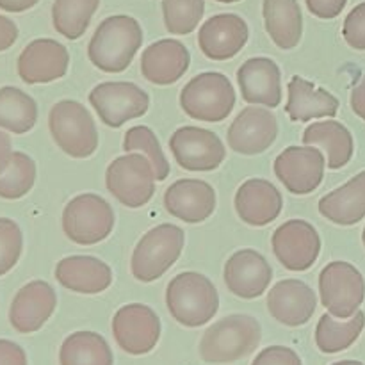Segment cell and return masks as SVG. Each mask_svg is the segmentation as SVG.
Masks as SVG:
<instances>
[{"label":"cell","instance_id":"cell-1","mask_svg":"<svg viewBox=\"0 0 365 365\" xmlns=\"http://www.w3.org/2000/svg\"><path fill=\"white\" fill-rule=\"evenodd\" d=\"M143 45V29L135 18L114 14L100 21L88 45V57L106 73H121L130 66Z\"/></svg>","mask_w":365,"mask_h":365},{"label":"cell","instance_id":"cell-2","mask_svg":"<svg viewBox=\"0 0 365 365\" xmlns=\"http://www.w3.org/2000/svg\"><path fill=\"white\" fill-rule=\"evenodd\" d=\"M262 341V327L246 314L227 316L207 328L200 341V356L209 364H232L252 355Z\"/></svg>","mask_w":365,"mask_h":365},{"label":"cell","instance_id":"cell-3","mask_svg":"<svg viewBox=\"0 0 365 365\" xmlns=\"http://www.w3.org/2000/svg\"><path fill=\"white\" fill-rule=\"evenodd\" d=\"M166 305L171 317L182 327L198 328L217 314L220 294L205 274L185 271L168 284Z\"/></svg>","mask_w":365,"mask_h":365},{"label":"cell","instance_id":"cell-4","mask_svg":"<svg viewBox=\"0 0 365 365\" xmlns=\"http://www.w3.org/2000/svg\"><path fill=\"white\" fill-rule=\"evenodd\" d=\"M180 107L189 118L205 123L227 120L235 107V89L227 75L203 71L180 91Z\"/></svg>","mask_w":365,"mask_h":365},{"label":"cell","instance_id":"cell-5","mask_svg":"<svg viewBox=\"0 0 365 365\" xmlns=\"http://www.w3.org/2000/svg\"><path fill=\"white\" fill-rule=\"evenodd\" d=\"M48 128L56 145L73 159H88L98 148L91 113L77 100H61L50 109Z\"/></svg>","mask_w":365,"mask_h":365},{"label":"cell","instance_id":"cell-6","mask_svg":"<svg viewBox=\"0 0 365 365\" xmlns=\"http://www.w3.org/2000/svg\"><path fill=\"white\" fill-rule=\"evenodd\" d=\"M185 245V234L171 223L157 225L146 232L135 246L130 260V271L143 284L155 282L173 266Z\"/></svg>","mask_w":365,"mask_h":365},{"label":"cell","instance_id":"cell-7","mask_svg":"<svg viewBox=\"0 0 365 365\" xmlns=\"http://www.w3.org/2000/svg\"><path fill=\"white\" fill-rule=\"evenodd\" d=\"M155 171L143 153H127L107 166V191L130 209L146 205L155 195Z\"/></svg>","mask_w":365,"mask_h":365},{"label":"cell","instance_id":"cell-8","mask_svg":"<svg viewBox=\"0 0 365 365\" xmlns=\"http://www.w3.org/2000/svg\"><path fill=\"white\" fill-rule=\"evenodd\" d=\"M114 220V210L107 200L93 192H84L64 207L63 230L75 245L91 246L109 237Z\"/></svg>","mask_w":365,"mask_h":365},{"label":"cell","instance_id":"cell-9","mask_svg":"<svg viewBox=\"0 0 365 365\" xmlns=\"http://www.w3.org/2000/svg\"><path fill=\"white\" fill-rule=\"evenodd\" d=\"M319 296L324 309L339 319H349L365 299V280L353 264L334 260L319 273Z\"/></svg>","mask_w":365,"mask_h":365},{"label":"cell","instance_id":"cell-10","mask_svg":"<svg viewBox=\"0 0 365 365\" xmlns=\"http://www.w3.org/2000/svg\"><path fill=\"white\" fill-rule=\"evenodd\" d=\"M89 103L107 127L120 128L128 120L145 116L150 96L134 82H102L91 89Z\"/></svg>","mask_w":365,"mask_h":365},{"label":"cell","instance_id":"cell-11","mask_svg":"<svg viewBox=\"0 0 365 365\" xmlns=\"http://www.w3.org/2000/svg\"><path fill=\"white\" fill-rule=\"evenodd\" d=\"M170 150L175 160L187 171H214L227 157L220 135L195 125L177 128L170 138Z\"/></svg>","mask_w":365,"mask_h":365},{"label":"cell","instance_id":"cell-12","mask_svg":"<svg viewBox=\"0 0 365 365\" xmlns=\"http://www.w3.org/2000/svg\"><path fill=\"white\" fill-rule=\"evenodd\" d=\"M116 344L128 355H146L160 339V319L155 310L143 303H128L113 317Z\"/></svg>","mask_w":365,"mask_h":365},{"label":"cell","instance_id":"cell-13","mask_svg":"<svg viewBox=\"0 0 365 365\" xmlns=\"http://www.w3.org/2000/svg\"><path fill=\"white\" fill-rule=\"evenodd\" d=\"M327 159L312 145L289 146L274 160V175L289 192L298 196L310 195L324 178Z\"/></svg>","mask_w":365,"mask_h":365},{"label":"cell","instance_id":"cell-14","mask_svg":"<svg viewBox=\"0 0 365 365\" xmlns=\"http://www.w3.org/2000/svg\"><path fill=\"white\" fill-rule=\"evenodd\" d=\"M273 253L289 271H307L317 262L321 253L319 232L305 220H289L274 230Z\"/></svg>","mask_w":365,"mask_h":365},{"label":"cell","instance_id":"cell-15","mask_svg":"<svg viewBox=\"0 0 365 365\" xmlns=\"http://www.w3.org/2000/svg\"><path fill=\"white\" fill-rule=\"evenodd\" d=\"M278 135L277 116L262 107H245L228 127L227 143L235 153L259 155L269 150Z\"/></svg>","mask_w":365,"mask_h":365},{"label":"cell","instance_id":"cell-16","mask_svg":"<svg viewBox=\"0 0 365 365\" xmlns=\"http://www.w3.org/2000/svg\"><path fill=\"white\" fill-rule=\"evenodd\" d=\"M227 289L241 299L262 296L273 280V267L257 250L245 248L232 253L223 271Z\"/></svg>","mask_w":365,"mask_h":365},{"label":"cell","instance_id":"cell-17","mask_svg":"<svg viewBox=\"0 0 365 365\" xmlns=\"http://www.w3.org/2000/svg\"><path fill=\"white\" fill-rule=\"evenodd\" d=\"M70 66V53L63 43L39 38L29 43L18 57V75L27 84H48L64 77Z\"/></svg>","mask_w":365,"mask_h":365},{"label":"cell","instance_id":"cell-18","mask_svg":"<svg viewBox=\"0 0 365 365\" xmlns=\"http://www.w3.org/2000/svg\"><path fill=\"white\" fill-rule=\"evenodd\" d=\"M248 38V24L234 13L210 16L198 31L200 50L212 61H227L235 57L245 48Z\"/></svg>","mask_w":365,"mask_h":365},{"label":"cell","instance_id":"cell-19","mask_svg":"<svg viewBox=\"0 0 365 365\" xmlns=\"http://www.w3.org/2000/svg\"><path fill=\"white\" fill-rule=\"evenodd\" d=\"M164 207L171 216L189 225L209 220L216 210V191L198 178H180L164 192Z\"/></svg>","mask_w":365,"mask_h":365},{"label":"cell","instance_id":"cell-20","mask_svg":"<svg viewBox=\"0 0 365 365\" xmlns=\"http://www.w3.org/2000/svg\"><path fill=\"white\" fill-rule=\"evenodd\" d=\"M57 294L43 280L29 282L16 292L9 309V323L18 334H34L52 317Z\"/></svg>","mask_w":365,"mask_h":365},{"label":"cell","instance_id":"cell-21","mask_svg":"<svg viewBox=\"0 0 365 365\" xmlns=\"http://www.w3.org/2000/svg\"><path fill=\"white\" fill-rule=\"evenodd\" d=\"M317 298L312 289L302 280H282L267 294V310L285 327H303L316 312Z\"/></svg>","mask_w":365,"mask_h":365},{"label":"cell","instance_id":"cell-22","mask_svg":"<svg viewBox=\"0 0 365 365\" xmlns=\"http://www.w3.org/2000/svg\"><path fill=\"white\" fill-rule=\"evenodd\" d=\"M241 96L248 103L274 109L282 102V71L269 57H252L237 70Z\"/></svg>","mask_w":365,"mask_h":365},{"label":"cell","instance_id":"cell-23","mask_svg":"<svg viewBox=\"0 0 365 365\" xmlns=\"http://www.w3.org/2000/svg\"><path fill=\"white\" fill-rule=\"evenodd\" d=\"M237 216L250 227H266L280 216L284 196L266 178H250L235 192Z\"/></svg>","mask_w":365,"mask_h":365},{"label":"cell","instance_id":"cell-24","mask_svg":"<svg viewBox=\"0 0 365 365\" xmlns=\"http://www.w3.org/2000/svg\"><path fill=\"white\" fill-rule=\"evenodd\" d=\"M191 64L187 46L178 39H159L141 53V73L155 86L175 84Z\"/></svg>","mask_w":365,"mask_h":365},{"label":"cell","instance_id":"cell-25","mask_svg":"<svg viewBox=\"0 0 365 365\" xmlns=\"http://www.w3.org/2000/svg\"><path fill=\"white\" fill-rule=\"evenodd\" d=\"M56 280L78 294H98L113 284V269L91 255H71L59 260Z\"/></svg>","mask_w":365,"mask_h":365},{"label":"cell","instance_id":"cell-26","mask_svg":"<svg viewBox=\"0 0 365 365\" xmlns=\"http://www.w3.org/2000/svg\"><path fill=\"white\" fill-rule=\"evenodd\" d=\"M289 100L285 113L292 121H307L314 118H334L339 110V100L327 89L316 88V84L303 77L291 78L287 84Z\"/></svg>","mask_w":365,"mask_h":365},{"label":"cell","instance_id":"cell-27","mask_svg":"<svg viewBox=\"0 0 365 365\" xmlns=\"http://www.w3.org/2000/svg\"><path fill=\"white\" fill-rule=\"evenodd\" d=\"M321 216L341 227H351L365 217V171L355 175L319 200Z\"/></svg>","mask_w":365,"mask_h":365},{"label":"cell","instance_id":"cell-28","mask_svg":"<svg viewBox=\"0 0 365 365\" xmlns=\"http://www.w3.org/2000/svg\"><path fill=\"white\" fill-rule=\"evenodd\" d=\"M305 145L319 146L328 157L330 170H341L351 160L355 152V141L351 132L341 121L327 120L309 125L303 132Z\"/></svg>","mask_w":365,"mask_h":365},{"label":"cell","instance_id":"cell-29","mask_svg":"<svg viewBox=\"0 0 365 365\" xmlns=\"http://www.w3.org/2000/svg\"><path fill=\"white\" fill-rule=\"evenodd\" d=\"M262 14L274 45L284 50L298 46L303 36V14L298 0H264Z\"/></svg>","mask_w":365,"mask_h":365},{"label":"cell","instance_id":"cell-30","mask_svg":"<svg viewBox=\"0 0 365 365\" xmlns=\"http://www.w3.org/2000/svg\"><path fill=\"white\" fill-rule=\"evenodd\" d=\"M61 365H114L106 339L96 331H75L64 339L59 351Z\"/></svg>","mask_w":365,"mask_h":365},{"label":"cell","instance_id":"cell-31","mask_svg":"<svg viewBox=\"0 0 365 365\" xmlns=\"http://www.w3.org/2000/svg\"><path fill=\"white\" fill-rule=\"evenodd\" d=\"M365 327V314L362 310L346 321H337L331 314L321 316L316 328V344L327 355H335L351 348L360 337Z\"/></svg>","mask_w":365,"mask_h":365},{"label":"cell","instance_id":"cell-32","mask_svg":"<svg viewBox=\"0 0 365 365\" xmlns=\"http://www.w3.org/2000/svg\"><path fill=\"white\" fill-rule=\"evenodd\" d=\"M38 121V103L21 89L0 88V128L13 134H27Z\"/></svg>","mask_w":365,"mask_h":365},{"label":"cell","instance_id":"cell-33","mask_svg":"<svg viewBox=\"0 0 365 365\" xmlns=\"http://www.w3.org/2000/svg\"><path fill=\"white\" fill-rule=\"evenodd\" d=\"M100 0H56L52 6L53 29L70 41H75L88 31Z\"/></svg>","mask_w":365,"mask_h":365},{"label":"cell","instance_id":"cell-34","mask_svg":"<svg viewBox=\"0 0 365 365\" xmlns=\"http://www.w3.org/2000/svg\"><path fill=\"white\" fill-rule=\"evenodd\" d=\"M36 163L24 152H14L9 166L0 175V198L20 200L34 187Z\"/></svg>","mask_w":365,"mask_h":365},{"label":"cell","instance_id":"cell-35","mask_svg":"<svg viewBox=\"0 0 365 365\" xmlns=\"http://www.w3.org/2000/svg\"><path fill=\"white\" fill-rule=\"evenodd\" d=\"M123 150L125 152L145 153L152 163L155 178L159 182L166 180L168 175H170V163H168L166 155L160 148L159 139H157L155 132L146 125H135V127L128 128L123 139Z\"/></svg>","mask_w":365,"mask_h":365},{"label":"cell","instance_id":"cell-36","mask_svg":"<svg viewBox=\"0 0 365 365\" xmlns=\"http://www.w3.org/2000/svg\"><path fill=\"white\" fill-rule=\"evenodd\" d=\"M205 13V0H163V16L170 34L185 36L196 31Z\"/></svg>","mask_w":365,"mask_h":365},{"label":"cell","instance_id":"cell-37","mask_svg":"<svg viewBox=\"0 0 365 365\" xmlns=\"http://www.w3.org/2000/svg\"><path fill=\"white\" fill-rule=\"evenodd\" d=\"M24 250V235L16 221L0 217V277L18 264Z\"/></svg>","mask_w":365,"mask_h":365},{"label":"cell","instance_id":"cell-38","mask_svg":"<svg viewBox=\"0 0 365 365\" xmlns=\"http://www.w3.org/2000/svg\"><path fill=\"white\" fill-rule=\"evenodd\" d=\"M346 43L355 50H365V2L349 11L342 27Z\"/></svg>","mask_w":365,"mask_h":365},{"label":"cell","instance_id":"cell-39","mask_svg":"<svg viewBox=\"0 0 365 365\" xmlns=\"http://www.w3.org/2000/svg\"><path fill=\"white\" fill-rule=\"evenodd\" d=\"M252 365H303L294 349L287 346H269L255 356Z\"/></svg>","mask_w":365,"mask_h":365},{"label":"cell","instance_id":"cell-40","mask_svg":"<svg viewBox=\"0 0 365 365\" xmlns=\"http://www.w3.org/2000/svg\"><path fill=\"white\" fill-rule=\"evenodd\" d=\"M305 2L314 16L321 20H331L344 11L348 0H305Z\"/></svg>","mask_w":365,"mask_h":365},{"label":"cell","instance_id":"cell-41","mask_svg":"<svg viewBox=\"0 0 365 365\" xmlns=\"http://www.w3.org/2000/svg\"><path fill=\"white\" fill-rule=\"evenodd\" d=\"M0 365H27V355L16 342L0 339Z\"/></svg>","mask_w":365,"mask_h":365},{"label":"cell","instance_id":"cell-42","mask_svg":"<svg viewBox=\"0 0 365 365\" xmlns=\"http://www.w3.org/2000/svg\"><path fill=\"white\" fill-rule=\"evenodd\" d=\"M18 39V27L13 20L0 14V52L11 48Z\"/></svg>","mask_w":365,"mask_h":365},{"label":"cell","instance_id":"cell-43","mask_svg":"<svg viewBox=\"0 0 365 365\" xmlns=\"http://www.w3.org/2000/svg\"><path fill=\"white\" fill-rule=\"evenodd\" d=\"M351 109L356 116L365 120V77L351 91Z\"/></svg>","mask_w":365,"mask_h":365},{"label":"cell","instance_id":"cell-44","mask_svg":"<svg viewBox=\"0 0 365 365\" xmlns=\"http://www.w3.org/2000/svg\"><path fill=\"white\" fill-rule=\"evenodd\" d=\"M13 146H11V139L6 132L0 130V175L6 171L9 166L11 159H13Z\"/></svg>","mask_w":365,"mask_h":365},{"label":"cell","instance_id":"cell-45","mask_svg":"<svg viewBox=\"0 0 365 365\" xmlns=\"http://www.w3.org/2000/svg\"><path fill=\"white\" fill-rule=\"evenodd\" d=\"M39 0H0V9L7 13H24L32 9Z\"/></svg>","mask_w":365,"mask_h":365},{"label":"cell","instance_id":"cell-46","mask_svg":"<svg viewBox=\"0 0 365 365\" xmlns=\"http://www.w3.org/2000/svg\"><path fill=\"white\" fill-rule=\"evenodd\" d=\"M331 365H365V364L359 362V360H341V362H335Z\"/></svg>","mask_w":365,"mask_h":365},{"label":"cell","instance_id":"cell-47","mask_svg":"<svg viewBox=\"0 0 365 365\" xmlns=\"http://www.w3.org/2000/svg\"><path fill=\"white\" fill-rule=\"evenodd\" d=\"M216 2H221V4H234V2H239V0H216Z\"/></svg>","mask_w":365,"mask_h":365},{"label":"cell","instance_id":"cell-48","mask_svg":"<svg viewBox=\"0 0 365 365\" xmlns=\"http://www.w3.org/2000/svg\"><path fill=\"white\" fill-rule=\"evenodd\" d=\"M362 241H364V246H365V228H364V234H362Z\"/></svg>","mask_w":365,"mask_h":365}]
</instances>
